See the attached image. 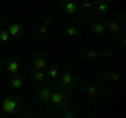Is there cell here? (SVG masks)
Segmentation results:
<instances>
[{
  "mask_svg": "<svg viewBox=\"0 0 126 118\" xmlns=\"http://www.w3.org/2000/svg\"><path fill=\"white\" fill-rule=\"evenodd\" d=\"M2 21V19H0ZM13 38H11V34H9V30H6V25H4V21H2V25H0V46H4L6 42H11Z\"/></svg>",
  "mask_w": 126,
  "mask_h": 118,
  "instance_id": "obj_18",
  "label": "cell"
},
{
  "mask_svg": "<svg viewBox=\"0 0 126 118\" xmlns=\"http://www.w3.org/2000/svg\"><path fill=\"white\" fill-rule=\"evenodd\" d=\"M99 82H109V84H120L122 82V74L120 72H116V70H113V72H103L101 74V78H99Z\"/></svg>",
  "mask_w": 126,
  "mask_h": 118,
  "instance_id": "obj_12",
  "label": "cell"
},
{
  "mask_svg": "<svg viewBox=\"0 0 126 118\" xmlns=\"http://www.w3.org/2000/svg\"><path fill=\"white\" fill-rule=\"evenodd\" d=\"M105 2H113V0H105Z\"/></svg>",
  "mask_w": 126,
  "mask_h": 118,
  "instance_id": "obj_24",
  "label": "cell"
},
{
  "mask_svg": "<svg viewBox=\"0 0 126 118\" xmlns=\"http://www.w3.org/2000/svg\"><path fill=\"white\" fill-rule=\"evenodd\" d=\"M111 55H113V53H111L109 49H101V51H99V57H103V59H111Z\"/></svg>",
  "mask_w": 126,
  "mask_h": 118,
  "instance_id": "obj_22",
  "label": "cell"
},
{
  "mask_svg": "<svg viewBox=\"0 0 126 118\" xmlns=\"http://www.w3.org/2000/svg\"><path fill=\"white\" fill-rule=\"evenodd\" d=\"M84 57L88 59V61H97V59H99V49H88L84 53Z\"/></svg>",
  "mask_w": 126,
  "mask_h": 118,
  "instance_id": "obj_21",
  "label": "cell"
},
{
  "mask_svg": "<svg viewBox=\"0 0 126 118\" xmlns=\"http://www.w3.org/2000/svg\"><path fill=\"white\" fill-rule=\"evenodd\" d=\"M59 9L63 11V15H65L67 19H76V15L80 13V4L74 2V0H61Z\"/></svg>",
  "mask_w": 126,
  "mask_h": 118,
  "instance_id": "obj_7",
  "label": "cell"
},
{
  "mask_svg": "<svg viewBox=\"0 0 126 118\" xmlns=\"http://www.w3.org/2000/svg\"><path fill=\"white\" fill-rule=\"evenodd\" d=\"M86 23H90V30H93L94 36H99V38H105V36H107V25H105V19H103V17L90 13V17H88V21H86Z\"/></svg>",
  "mask_w": 126,
  "mask_h": 118,
  "instance_id": "obj_4",
  "label": "cell"
},
{
  "mask_svg": "<svg viewBox=\"0 0 126 118\" xmlns=\"http://www.w3.org/2000/svg\"><path fill=\"white\" fill-rule=\"evenodd\" d=\"M32 68H34V70H42V72L48 68V61H46V57L40 53V51H36L34 57H32Z\"/></svg>",
  "mask_w": 126,
  "mask_h": 118,
  "instance_id": "obj_11",
  "label": "cell"
},
{
  "mask_svg": "<svg viewBox=\"0 0 126 118\" xmlns=\"http://www.w3.org/2000/svg\"><path fill=\"white\" fill-rule=\"evenodd\" d=\"M65 36H69V38L82 36V25H80V23H76V21L67 23V25H65Z\"/></svg>",
  "mask_w": 126,
  "mask_h": 118,
  "instance_id": "obj_14",
  "label": "cell"
},
{
  "mask_svg": "<svg viewBox=\"0 0 126 118\" xmlns=\"http://www.w3.org/2000/svg\"><path fill=\"white\" fill-rule=\"evenodd\" d=\"M99 93H101V89H99L97 84H86V86H84V95L88 97V99H97Z\"/></svg>",
  "mask_w": 126,
  "mask_h": 118,
  "instance_id": "obj_17",
  "label": "cell"
},
{
  "mask_svg": "<svg viewBox=\"0 0 126 118\" xmlns=\"http://www.w3.org/2000/svg\"><path fill=\"white\" fill-rule=\"evenodd\" d=\"M53 89H55V82H48V84L42 82V84H38V86H36V99L40 101V103H48Z\"/></svg>",
  "mask_w": 126,
  "mask_h": 118,
  "instance_id": "obj_6",
  "label": "cell"
},
{
  "mask_svg": "<svg viewBox=\"0 0 126 118\" xmlns=\"http://www.w3.org/2000/svg\"><path fill=\"white\" fill-rule=\"evenodd\" d=\"M25 80H27V76H11V80H9V86L13 89V91H21L23 86H25Z\"/></svg>",
  "mask_w": 126,
  "mask_h": 118,
  "instance_id": "obj_16",
  "label": "cell"
},
{
  "mask_svg": "<svg viewBox=\"0 0 126 118\" xmlns=\"http://www.w3.org/2000/svg\"><path fill=\"white\" fill-rule=\"evenodd\" d=\"M44 72L48 74V78H50V80H57V78H59V74H61V70H59L57 65H48V68H46Z\"/></svg>",
  "mask_w": 126,
  "mask_h": 118,
  "instance_id": "obj_20",
  "label": "cell"
},
{
  "mask_svg": "<svg viewBox=\"0 0 126 118\" xmlns=\"http://www.w3.org/2000/svg\"><path fill=\"white\" fill-rule=\"evenodd\" d=\"M0 110H2V114H4V116H15V114H27L25 103H23L21 99H17V97H11V95L2 99V103H0Z\"/></svg>",
  "mask_w": 126,
  "mask_h": 118,
  "instance_id": "obj_2",
  "label": "cell"
},
{
  "mask_svg": "<svg viewBox=\"0 0 126 118\" xmlns=\"http://www.w3.org/2000/svg\"><path fill=\"white\" fill-rule=\"evenodd\" d=\"M78 114H80V110L72 108V105H67V108H63V110H61V116H63V118H76Z\"/></svg>",
  "mask_w": 126,
  "mask_h": 118,
  "instance_id": "obj_19",
  "label": "cell"
},
{
  "mask_svg": "<svg viewBox=\"0 0 126 118\" xmlns=\"http://www.w3.org/2000/svg\"><path fill=\"white\" fill-rule=\"evenodd\" d=\"M0 19L4 21V25H6V30H9L11 38H23V36H25V27H23L21 23H17V21H9L6 17H0Z\"/></svg>",
  "mask_w": 126,
  "mask_h": 118,
  "instance_id": "obj_9",
  "label": "cell"
},
{
  "mask_svg": "<svg viewBox=\"0 0 126 118\" xmlns=\"http://www.w3.org/2000/svg\"><path fill=\"white\" fill-rule=\"evenodd\" d=\"M93 6V0H82V9H90Z\"/></svg>",
  "mask_w": 126,
  "mask_h": 118,
  "instance_id": "obj_23",
  "label": "cell"
},
{
  "mask_svg": "<svg viewBox=\"0 0 126 118\" xmlns=\"http://www.w3.org/2000/svg\"><path fill=\"white\" fill-rule=\"evenodd\" d=\"M6 72L11 76H17L21 72V61H19V57H9L6 59Z\"/></svg>",
  "mask_w": 126,
  "mask_h": 118,
  "instance_id": "obj_13",
  "label": "cell"
},
{
  "mask_svg": "<svg viewBox=\"0 0 126 118\" xmlns=\"http://www.w3.org/2000/svg\"><path fill=\"white\" fill-rule=\"evenodd\" d=\"M88 11H90L93 15H99V17H107V15L111 13V6H109V2L101 0V2H97V4H93Z\"/></svg>",
  "mask_w": 126,
  "mask_h": 118,
  "instance_id": "obj_10",
  "label": "cell"
},
{
  "mask_svg": "<svg viewBox=\"0 0 126 118\" xmlns=\"http://www.w3.org/2000/svg\"><path fill=\"white\" fill-rule=\"evenodd\" d=\"M122 21H124V13H120L116 19H105V25H107V34H111V36H122L124 34V30H122Z\"/></svg>",
  "mask_w": 126,
  "mask_h": 118,
  "instance_id": "obj_5",
  "label": "cell"
},
{
  "mask_svg": "<svg viewBox=\"0 0 126 118\" xmlns=\"http://www.w3.org/2000/svg\"><path fill=\"white\" fill-rule=\"evenodd\" d=\"M48 103L53 105V108H57V110L67 108V105H72V103H69V93H67V91H63V89H59V86L55 84L53 93H50V99H48Z\"/></svg>",
  "mask_w": 126,
  "mask_h": 118,
  "instance_id": "obj_3",
  "label": "cell"
},
{
  "mask_svg": "<svg viewBox=\"0 0 126 118\" xmlns=\"http://www.w3.org/2000/svg\"><path fill=\"white\" fill-rule=\"evenodd\" d=\"M27 78H30V80L38 86V84H42V82H46V72H42V70H34V68H32V70H30V76H27Z\"/></svg>",
  "mask_w": 126,
  "mask_h": 118,
  "instance_id": "obj_15",
  "label": "cell"
},
{
  "mask_svg": "<svg viewBox=\"0 0 126 118\" xmlns=\"http://www.w3.org/2000/svg\"><path fill=\"white\" fill-rule=\"evenodd\" d=\"M55 82H57L59 89H63V91L72 93L76 86H80V76H78L74 70H69V63H65V70L59 74V78H57Z\"/></svg>",
  "mask_w": 126,
  "mask_h": 118,
  "instance_id": "obj_1",
  "label": "cell"
},
{
  "mask_svg": "<svg viewBox=\"0 0 126 118\" xmlns=\"http://www.w3.org/2000/svg\"><path fill=\"white\" fill-rule=\"evenodd\" d=\"M50 27H53V17L46 15V17L40 21L38 30H36V38H38V40H46V38L50 36Z\"/></svg>",
  "mask_w": 126,
  "mask_h": 118,
  "instance_id": "obj_8",
  "label": "cell"
}]
</instances>
